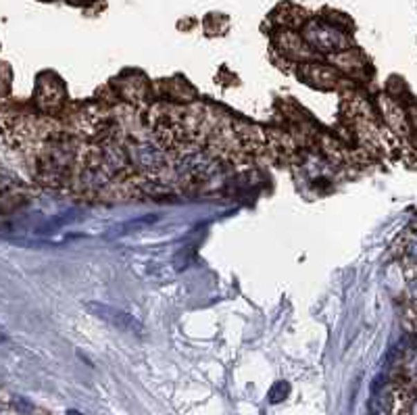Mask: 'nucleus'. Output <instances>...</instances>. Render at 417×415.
I'll use <instances>...</instances> for the list:
<instances>
[{"label": "nucleus", "mask_w": 417, "mask_h": 415, "mask_svg": "<svg viewBox=\"0 0 417 415\" xmlns=\"http://www.w3.org/2000/svg\"><path fill=\"white\" fill-rule=\"evenodd\" d=\"M390 409H392V396L390 392H382V394H375L373 400H371V415H390Z\"/></svg>", "instance_id": "2"}, {"label": "nucleus", "mask_w": 417, "mask_h": 415, "mask_svg": "<svg viewBox=\"0 0 417 415\" xmlns=\"http://www.w3.org/2000/svg\"><path fill=\"white\" fill-rule=\"evenodd\" d=\"M69 415H80L78 411H69Z\"/></svg>", "instance_id": "5"}, {"label": "nucleus", "mask_w": 417, "mask_h": 415, "mask_svg": "<svg viewBox=\"0 0 417 415\" xmlns=\"http://www.w3.org/2000/svg\"><path fill=\"white\" fill-rule=\"evenodd\" d=\"M0 415H5V407H0Z\"/></svg>", "instance_id": "4"}, {"label": "nucleus", "mask_w": 417, "mask_h": 415, "mask_svg": "<svg viewBox=\"0 0 417 415\" xmlns=\"http://www.w3.org/2000/svg\"><path fill=\"white\" fill-rule=\"evenodd\" d=\"M5 232V226H0V234H3Z\"/></svg>", "instance_id": "6"}, {"label": "nucleus", "mask_w": 417, "mask_h": 415, "mask_svg": "<svg viewBox=\"0 0 417 415\" xmlns=\"http://www.w3.org/2000/svg\"><path fill=\"white\" fill-rule=\"evenodd\" d=\"M84 307H86L90 313H94L96 317H100L103 321L111 324L113 328H117V330H121V332H127V334L140 336V338L146 334L142 321L136 319L134 315L125 313V311H119V309H115V307H109V305H103V303H96V301H90V303H86Z\"/></svg>", "instance_id": "1"}, {"label": "nucleus", "mask_w": 417, "mask_h": 415, "mask_svg": "<svg viewBox=\"0 0 417 415\" xmlns=\"http://www.w3.org/2000/svg\"><path fill=\"white\" fill-rule=\"evenodd\" d=\"M288 392H290V386L286 382H278L269 392V403H282L288 396Z\"/></svg>", "instance_id": "3"}]
</instances>
